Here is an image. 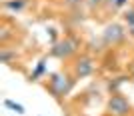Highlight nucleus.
I'll list each match as a JSON object with an SVG mask.
<instances>
[{
	"instance_id": "f257e3e1",
	"label": "nucleus",
	"mask_w": 134,
	"mask_h": 116,
	"mask_svg": "<svg viewBox=\"0 0 134 116\" xmlns=\"http://www.w3.org/2000/svg\"><path fill=\"white\" fill-rule=\"evenodd\" d=\"M74 84H76V76L70 74L66 70H58V72H52L48 80H46V90L54 96L56 100H64L68 94L72 92Z\"/></svg>"
},
{
	"instance_id": "20e7f679",
	"label": "nucleus",
	"mask_w": 134,
	"mask_h": 116,
	"mask_svg": "<svg viewBox=\"0 0 134 116\" xmlns=\"http://www.w3.org/2000/svg\"><path fill=\"white\" fill-rule=\"evenodd\" d=\"M106 116H130L132 112V102L128 96H124L122 92H112L106 100V108H104Z\"/></svg>"
},
{
	"instance_id": "423d86ee",
	"label": "nucleus",
	"mask_w": 134,
	"mask_h": 116,
	"mask_svg": "<svg viewBox=\"0 0 134 116\" xmlns=\"http://www.w3.org/2000/svg\"><path fill=\"white\" fill-rule=\"evenodd\" d=\"M46 74H48V56H44L36 62V66H34V70L30 72L28 78H30V82H40Z\"/></svg>"
},
{
	"instance_id": "f03ea898",
	"label": "nucleus",
	"mask_w": 134,
	"mask_h": 116,
	"mask_svg": "<svg viewBox=\"0 0 134 116\" xmlns=\"http://www.w3.org/2000/svg\"><path fill=\"white\" fill-rule=\"evenodd\" d=\"M78 50H80V40L74 34H66L58 42L50 44L48 56L56 58V60H60V62H68V60H72L74 56H78Z\"/></svg>"
},
{
	"instance_id": "9d476101",
	"label": "nucleus",
	"mask_w": 134,
	"mask_h": 116,
	"mask_svg": "<svg viewBox=\"0 0 134 116\" xmlns=\"http://www.w3.org/2000/svg\"><path fill=\"white\" fill-rule=\"evenodd\" d=\"M4 106L8 108V110H12V112H16V114H26V110H24V106L22 104H18V102H14V100H10V98H4Z\"/></svg>"
},
{
	"instance_id": "2eb2a0df",
	"label": "nucleus",
	"mask_w": 134,
	"mask_h": 116,
	"mask_svg": "<svg viewBox=\"0 0 134 116\" xmlns=\"http://www.w3.org/2000/svg\"><path fill=\"white\" fill-rule=\"evenodd\" d=\"M128 36L134 40V24H132V26H128Z\"/></svg>"
},
{
	"instance_id": "f8f14e48",
	"label": "nucleus",
	"mask_w": 134,
	"mask_h": 116,
	"mask_svg": "<svg viewBox=\"0 0 134 116\" xmlns=\"http://www.w3.org/2000/svg\"><path fill=\"white\" fill-rule=\"evenodd\" d=\"M64 2V6H70V8H74V6H80V4H84L86 0H62Z\"/></svg>"
},
{
	"instance_id": "7ed1b4c3",
	"label": "nucleus",
	"mask_w": 134,
	"mask_h": 116,
	"mask_svg": "<svg viewBox=\"0 0 134 116\" xmlns=\"http://www.w3.org/2000/svg\"><path fill=\"white\" fill-rule=\"evenodd\" d=\"M102 42L106 44V48H116V46H122L128 38V28L124 26V22H108L104 26L100 34Z\"/></svg>"
},
{
	"instance_id": "1a4fd4ad",
	"label": "nucleus",
	"mask_w": 134,
	"mask_h": 116,
	"mask_svg": "<svg viewBox=\"0 0 134 116\" xmlns=\"http://www.w3.org/2000/svg\"><path fill=\"white\" fill-rule=\"evenodd\" d=\"M16 50H10V48H2L0 50V60H2V64H12V60H16Z\"/></svg>"
},
{
	"instance_id": "0eeeda50",
	"label": "nucleus",
	"mask_w": 134,
	"mask_h": 116,
	"mask_svg": "<svg viewBox=\"0 0 134 116\" xmlns=\"http://www.w3.org/2000/svg\"><path fill=\"white\" fill-rule=\"evenodd\" d=\"M28 2H30V0H4V2H2V8H4L6 12L18 14V12H22L28 6Z\"/></svg>"
},
{
	"instance_id": "ddd939ff",
	"label": "nucleus",
	"mask_w": 134,
	"mask_h": 116,
	"mask_svg": "<svg viewBox=\"0 0 134 116\" xmlns=\"http://www.w3.org/2000/svg\"><path fill=\"white\" fill-rule=\"evenodd\" d=\"M86 4H88L90 8H96V6L102 4V0H86Z\"/></svg>"
},
{
	"instance_id": "39448f33",
	"label": "nucleus",
	"mask_w": 134,
	"mask_h": 116,
	"mask_svg": "<svg viewBox=\"0 0 134 116\" xmlns=\"http://www.w3.org/2000/svg\"><path fill=\"white\" fill-rule=\"evenodd\" d=\"M98 68V62L92 54H80L74 58V64H72V74L76 76V80L80 78H88L92 76Z\"/></svg>"
},
{
	"instance_id": "6e6552de",
	"label": "nucleus",
	"mask_w": 134,
	"mask_h": 116,
	"mask_svg": "<svg viewBox=\"0 0 134 116\" xmlns=\"http://www.w3.org/2000/svg\"><path fill=\"white\" fill-rule=\"evenodd\" d=\"M126 80H128V76H114V78H110V80H108V90H110V94L112 92H120V86H122Z\"/></svg>"
},
{
	"instance_id": "9b49d317",
	"label": "nucleus",
	"mask_w": 134,
	"mask_h": 116,
	"mask_svg": "<svg viewBox=\"0 0 134 116\" xmlns=\"http://www.w3.org/2000/svg\"><path fill=\"white\" fill-rule=\"evenodd\" d=\"M130 0H108V8L112 10H124L126 6H128Z\"/></svg>"
},
{
	"instance_id": "4468645a",
	"label": "nucleus",
	"mask_w": 134,
	"mask_h": 116,
	"mask_svg": "<svg viewBox=\"0 0 134 116\" xmlns=\"http://www.w3.org/2000/svg\"><path fill=\"white\" fill-rule=\"evenodd\" d=\"M128 74H130V76L134 78V60L130 62V66H128Z\"/></svg>"
}]
</instances>
